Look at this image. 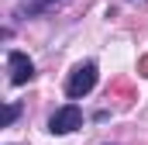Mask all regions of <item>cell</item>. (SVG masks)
Here are the masks:
<instances>
[{
  "mask_svg": "<svg viewBox=\"0 0 148 145\" xmlns=\"http://www.w3.org/2000/svg\"><path fill=\"white\" fill-rule=\"evenodd\" d=\"M97 79H100V69H97V62H79L73 72H69V79H66V93L79 100V97H86L93 86H97Z\"/></svg>",
  "mask_w": 148,
  "mask_h": 145,
  "instance_id": "cell-1",
  "label": "cell"
},
{
  "mask_svg": "<svg viewBox=\"0 0 148 145\" xmlns=\"http://www.w3.org/2000/svg\"><path fill=\"white\" fill-rule=\"evenodd\" d=\"M55 3H62V0H24V3L17 7V17H35V14H45V10H52Z\"/></svg>",
  "mask_w": 148,
  "mask_h": 145,
  "instance_id": "cell-4",
  "label": "cell"
},
{
  "mask_svg": "<svg viewBox=\"0 0 148 145\" xmlns=\"http://www.w3.org/2000/svg\"><path fill=\"white\" fill-rule=\"evenodd\" d=\"M17 117H21V104H7V114H3V128H10Z\"/></svg>",
  "mask_w": 148,
  "mask_h": 145,
  "instance_id": "cell-5",
  "label": "cell"
},
{
  "mask_svg": "<svg viewBox=\"0 0 148 145\" xmlns=\"http://www.w3.org/2000/svg\"><path fill=\"white\" fill-rule=\"evenodd\" d=\"M7 69H10V83L14 86H24V83H31L35 79V62L24 55V52H7Z\"/></svg>",
  "mask_w": 148,
  "mask_h": 145,
  "instance_id": "cell-3",
  "label": "cell"
},
{
  "mask_svg": "<svg viewBox=\"0 0 148 145\" xmlns=\"http://www.w3.org/2000/svg\"><path fill=\"white\" fill-rule=\"evenodd\" d=\"M76 128H83V110L76 107V104H66V107H59L48 117V131L52 135H69Z\"/></svg>",
  "mask_w": 148,
  "mask_h": 145,
  "instance_id": "cell-2",
  "label": "cell"
}]
</instances>
